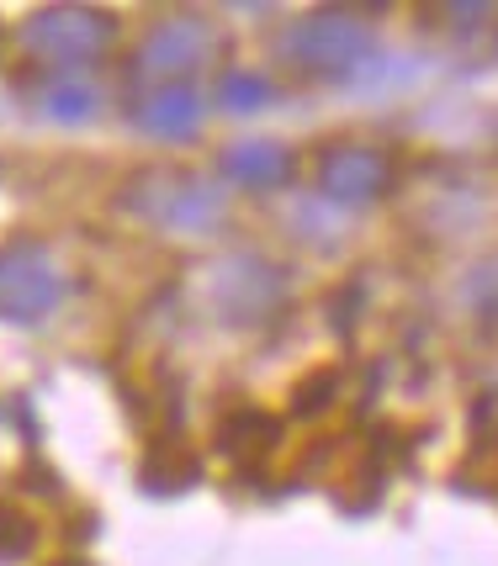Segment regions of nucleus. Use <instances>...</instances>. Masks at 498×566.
I'll use <instances>...</instances> for the list:
<instances>
[{"instance_id":"obj_4","label":"nucleus","mask_w":498,"mask_h":566,"mask_svg":"<svg viewBox=\"0 0 498 566\" xmlns=\"http://www.w3.org/2000/svg\"><path fill=\"white\" fill-rule=\"evenodd\" d=\"M228 170L266 186V180H281V175H287V154L271 144H249V148H239V154H228Z\"/></svg>"},{"instance_id":"obj_3","label":"nucleus","mask_w":498,"mask_h":566,"mask_svg":"<svg viewBox=\"0 0 498 566\" xmlns=\"http://www.w3.org/2000/svg\"><path fill=\"white\" fill-rule=\"evenodd\" d=\"M376 180H382V159L376 154H361V148H345L329 159V186L340 197H372Z\"/></svg>"},{"instance_id":"obj_5","label":"nucleus","mask_w":498,"mask_h":566,"mask_svg":"<svg viewBox=\"0 0 498 566\" xmlns=\"http://www.w3.org/2000/svg\"><path fill=\"white\" fill-rule=\"evenodd\" d=\"M144 123L159 127V133H175V127L197 123V106H191V96H159L149 112H144Z\"/></svg>"},{"instance_id":"obj_2","label":"nucleus","mask_w":498,"mask_h":566,"mask_svg":"<svg viewBox=\"0 0 498 566\" xmlns=\"http://www.w3.org/2000/svg\"><path fill=\"white\" fill-rule=\"evenodd\" d=\"M27 43L53 59H75V53H96L106 43V22L91 11H43L27 27Z\"/></svg>"},{"instance_id":"obj_1","label":"nucleus","mask_w":498,"mask_h":566,"mask_svg":"<svg viewBox=\"0 0 498 566\" xmlns=\"http://www.w3.org/2000/svg\"><path fill=\"white\" fill-rule=\"evenodd\" d=\"M64 292L59 265L43 244L17 239L0 249V318L11 323H38L43 313H53V302Z\"/></svg>"}]
</instances>
